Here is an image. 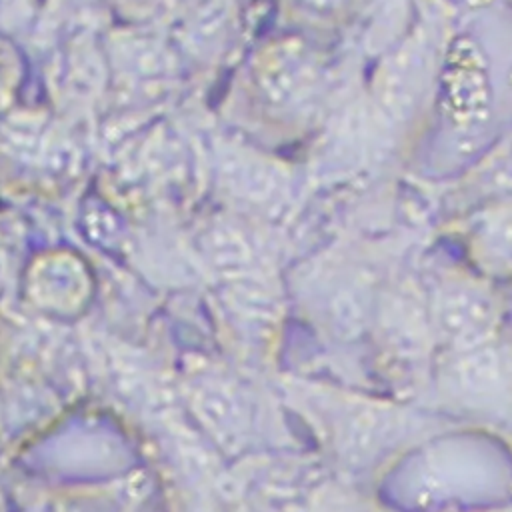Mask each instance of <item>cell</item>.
<instances>
[{"instance_id": "cell-1", "label": "cell", "mask_w": 512, "mask_h": 512, "mask_svg": "<svg viewBox=\"0 0 512 512\" xmlns=\"http://www.w3.org/2000/svg\"><path fill=\"white\" fill-rule=\"evenodd\" d=\"M0 154L14 166L46 178H66L80 164L72 134L42 112H14L0 122Z\"/></svg>"}, {"instance_id": "cell-2", "label": "cell", "mask_w": 512, "mask_h": 512, "mask_svg": "<svg viewBox=\"0 0 512 512\" xmlns=\"http://www.w3.org/2000/svg\"><path fill=\"white\" fill-rule=\"evenodd\" d=\"M108 76V58L94 44L92 34L60 40L48 70L54 96L74 112L88 110L100 100Z\"/></svg>"}, {"instance_id": "cell-3", "label": "cell", "mask_w": 512, "mask_h": 512, "mask_svg": "<svg viewBox=\"0 0 512 512\" xmlns=\"http://www.w3.org/2000/svg\"><path fill=\"white\" fill-rule=\"evenodd\" d=\"M106 58L110 74L116 76L128 98L158 86L170 76L174 66L168 46L152 32L136 28L114 34Z\"/></svg>"}, {"instance_id": "cell-4", "label": "cell", "mask_w": 512, "mask_h": 512, "mask_svg": "<svg viewBox=\"0 0 512 512\" xmlns=\"http://www.w3.org/2000/svg\"><path fill=\"white\" fill-rule=\"evenodd\" d=\"M450 86L448 94V108L454 112V120L458 116L460 126H472L474 114H480L486 104V78L480 70L478 56L468 58H452L450 60Z\"/></svg>"}, {"instance_id": "cell-5", "label": "cell", "mask_w": 512, "mask_h": 512, "mask_svg": "<svg viewBox=\"0 0 512 512\" xmlns=\"http://www.w3.org/2000/svg\"><path fill=\"white\" fill-rule=\"evenodd\" d=\"M446 326L456 336H476L486 328L488 322V302L470 290H458L450 296L444 306Z\"/></svg>"}, {"instance_id": "cell-6", "label": "cell", "mask_w": 512, "mask_h": 512, "mask_svg": "<svg viewBox=\"0 0 512 512\" xmlns=\"http://www.w3.org/2000/svg\"><path fill=\"white\" fill-rule=\"evenodd\" d=\"M488 254L498 258L500 262L512 260V210H506L492 220L484 230Z\"/></svg>"}, {"instance_id": "cell-7", "label": "cell", "mask_w": 512, "mask_h": 512, "mask_svg": "<svg viewBox=\"0 0 512 512\" xmlns=\"http://www.w3.org/2000/svg\"><path fill=\"white\" fill-rule=\"evenodd\" d=\"M20 80L18 54L4 42H0V114L8 110L14 100Z\"/></svg>"}, {"instance_id": "cell-8", "label": "cell", "mask_w": 512, "mask_h": 512, "mask_svg": "<svg viewBox=\"0 0 512 512\" xmlns=\"http://www.w3.org/2000/svg\"><path fill=\"white\" fill-rule=\"evenodd\" d=\"M172 0H108V4L132 22H150L160 18Z\"/></svg>"}, {"instance_id": "cell-9", "label": "cell", "mask_w": 512, "mask_h": 512, "mask_svg": "<svg viewBox=\"0 0 512 512\" xmlns=\"http://www.w3.org/2000/svg\"><path fill=\"white\" fill-rule=\"evenodd\" d=\"M34 18V0H0V34L18 32Z\"/></svg>"}]
</instances>
